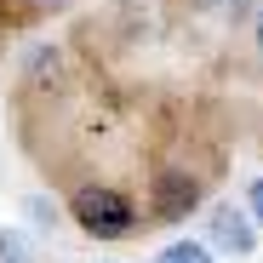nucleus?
<instances>
[{"mask_svg":"<svg viewBox=\"0 0 263 263\" xmlns=\"http://www.w3.org/2000/svg\"><path fill=\"white\" fill-rule=\"evenodd\" d=\"M257 52H263V12H257Z\"/></svg>","mask_w":263,"mask_h":263,"instance_id":"nucleus-7","label":"nucleus"},{"mask_svg":"<svg viewBox=\"0 0 263 263\" xmlns=\"http://www.w3.org/2000/svg\"><path fill=\"white\" fill-rule=\"evenodd\" d=\"M195 206V178H160V217H178Z\"/></svg>","mask_w":263,"mask_h":263,"instance_id":"nucleus-3","label":"nucleus"},{"mask_svg":"<svg viewBox=\"0 0 263 263\" xmlns=\"http://www.w3.org/2000/svg\"><path fill=\"white\" fill-rule=\"evenodd\" d=\"M46 6H58V0H46Z\"/></svg>","mask_w":263,"mask_h":263,"instance_id":"nucleus-8","label":"nucleus"},{"mask_svg":"<svg viewBox=\"0 0 263 263\" xmlns=\"http://www.w3.org/2000/svg\"><path fill=\"white\" fill-rule=\"evenodd\" d=\"M252 212H257V217H263V178H257V183H252Z\"/></svg>","mask_w":263,"mask_h":263,"instance_id":"nucleus-6","label":"nucleus"},{"mask_svg":"<svg viewBox=\"0 0 263 263\" xmlns=\"http://www.w3.org/2000/svg\"><path fill=\"white\" fill-rule=\"evenodd\" d=\"M155 263H212V252H206V246H195V240H178V246H166Z\"/></svg>","mask_w":263,"mask_h":263,"instance_id":"nucleus-4","label":"nucleus"},{"mask_svg":"<svg viewBox=\"0 0 263 263\" xmlns=\"http://www.w3.org/2000/svg\"><path fill=\"white\" fill-rule=\"evenodd\" d=\"M212 240L223 246V252H235V257H246L257 240H252V223H246V212H235V206H217L212 212Z\"/></svg>","mask_w":263,"mask_h":263,"instance_id":"nucleus-2","label":"nucleus"},{"mask_svg":"<svg viewBox=\"0 0 263 263\" xmlns=\"http://www.w3.org/2000/svg\"><path fill=\"white\" fill-rule=\"evenodd\" d=\"M206 12H217V17H235V12H246V0H206Z\"/></svg>","mask_w":263,"mask_h":263,"instance_id":"nucleus-5","label":"nucleus"},{"mask_svg":"<svg viewBox=\"0 0 263 263\" xmlns=\"http://www.w3.org/2000/svg\"><path fill=\"white\" fill-rule=\"evenodd\" d=\"M74 217H80L92 235H126L138 212H132V200L115 195V189H80V195H74Z\"/></svg>","mask_w":263,"mask_h":263,"instance_id":"nucleus-1","label":"nucleus"}]
</instances>
